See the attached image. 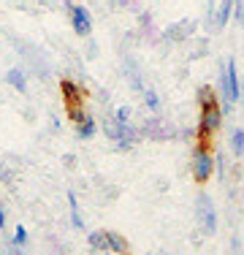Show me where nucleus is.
Here are the masks:
<instances>
[{
	"label": "nucleus",
	"instance_id": "obj_1",
	"mask_svg": "<svg viewBox=\"0 0 244 255\" xmlns=\"http://www.w3.org/2000/svg\"><path fill=\"white\" fill-rule=\"evenodd\" d=\"M195 98H198V106H201L198 128H195V133H198V144H206V147H209L212 136H215L217 128L223 125V106H220V95L215 93V87L204 84V87H198Z\"/></svg>",
	"mask_w": 244,
	"mask_h": 255
},
{
	"label": "nucleus",
	"instance_id": "obj_2",
	"mask_svg": "<svg viewBox=\"0 0 244 255\" xmlns=\"http://www.w3.org/2000/svg\"><path fill=\"white\" fill-rule=\"evenodd\" d=\"M242 98V82H239V71H236V60L228 57V63L223 65V74H220V106L231 109L236 101Z\"/></svg>",
	"mask_w": 244,
	"mask_h": 255
},
{
	"label": "nucleus",
	"instance_id": "obj_3",
	"mask_svg": "<svg viewBox=\"0 0 244 255\" xmlns=\"http://www.w3.org/2000/svg\"><path fill=\"white\" fill-rule=\"evenodd\" d=\"M190 168H193V179L198 182V185H206V182L215 177L217 160H215V155L209 152V147H206V144H195V147H193Z\"/></svg>",
	"mask_w": 244,
	"mask_h": 255
},
{
	"label": "nucleus",
	"instance_id": "obj_4",
	"mask_svg": "<svg viewBox=\"0 0 244 255\" xmlns=\"http://www.w3.org/2000/svg\"><path fill=\"white\" fill-rule=\"evenodd\" d=\"M195 220H198V228H201L204 236H215L217 234V209H215L212 196L204 193V190L195 196Z\"/></svg>",
	"mask_w": 244,
	"mask_h": 255
},
{
	"label": "nucleus",
	"instance_id": "obj_5",
	"mask_svg": "<svg viewBox=\"0 0 244 255\" xmlns=\"http://www.w3.org/2000/svg\"><path fill=\"white\" fill-rule=\"evenodd\" d=\"M65 11H68V22H71L73 33L79 38H90L93 35V14L79 3H65Z\"/></svg>",
	"mask_w": 244,
	"mask_h": 255
},
{
	"label": "nucleus",
	"instance_id": "obj_6",
	"mask_svg": "<svg viewBox=\"0 0 244 255\" xmlns=\"http://www.w3.org/2000/svg\"><path fill=\"white\" fill-rule=\"evenodd\" d=\"M60 95H63L65 112H71V109H84V101H87V93H84L82 84L73 82V79H63V82H60Z\"/></svg>",
	"mask_w": 244,
	"mask_h": 255
},
{
	"label": "nucleus",
	"instance_id": "obj_7",
	"mask_svg": "<svg viewBox=\"0 0 244 255\" xmlns=\"http://www.w3.org/2000/svg\"><path fill=\"white\" fill-rule=\"evenodd\" d=\"M195 33V19H179L174 22V25H168L163 30V41H168V44H182V41L193 38Z\"/></svg>",
	"mask_w": 244,
	"mask_h": 255
},
{
	"label": "nucleus",
	"instance_id": "obj_8",
	"mask_svg": "<svg viewBox=\"0 0 244 255\" xmlns=\"http://www.w3.org/2000/svg\"><path fill=\"white\" fill-rule=\"evenodd\" d=\"M141 136H149V138H171L174 136V130L163 123V120H157V117H152V120H146V123L141 125Z\"/></svg>",
	"mask_w": 244,
	"mask_h": 255
},
{
	"label": "nucleus",
	"instance_id": "obj_9",
	"mask_svg": "<svg viewBox=\"0 0 244 255\" xmlns=\"http://www.w3.org/2000/svg\"><path fill=\"white\" fill-rule=\"evenodd\" d=\"M231 19H234V0H223L215 8V14H212V27L209 30H223Z\"/></svg>",
	"mask_w": 244,
	"mask_h": 255
},
{
	"label": "nucleus",
	"instance_id": "obj_10",
	"mask_svg": "<svg viewBox=\"0 0 244 255\" xmlns=\"http://www.w3.org/2000/svg\"><path fill=\"white\" fill-rule=\"evenodd\" d=\"M106 245H109V253L114 255H130V242L117 231H106Z\"/></svg>",
	"mask_w": 244,
	"mask_h": 255
},
{
	"label": "nucleus",
	"instance_id": "obj_11",
	"mask_svg": "<svg viewBox=\"0 0 244 255\" xmlns=\"http://www.w3.org/2000/svg\"><path fill=\"white\" fill-rule=\"evenodd\" d=\"M73 130H76V136L82 138V141H90V138H95V133L101 130V125H98V120L93 117V114H87V117H84V123H79Z\"/></svg>",
	"mask_w": 244,
	"mask_h": 255
},
{
	"label": "nucleus",
	"instance_id": "obj_12",
	"mask_svg": "<svg viewBox=\"0 0 244 255\" xmlns=\"http://www.w3.org/2000/svg\"><path fill=\"white\" fill-rule=\"evenodd\" d=\"M125 76L130 79V87L133 90H138V93H144V79H141V71H138V65H136V60L133 57H125Z\"/></svg>",
	"mask_w": 244,
	"mask_h": 255
},
{
	"label": "nucleus",
	"instance_id": "obj_13",
	"mask_svg": "<svg viewBox=\"0 0 244 255\" xmlns=\"http://www.w3.org/2000/svg\"><path fill=\"white\" fill-rule=\"evenodd\" d=\"M5 84L14 87L16 93H27V74L22 68H8L5 71Z\"/></svg>",
	"mask_w": 244,
	"mask_h": 255
},
{
	"label": "nucleus",
	"instance_id": "obj_14",
	"mask_svg": "<svg viewBox=\"0 0 244 255\" xmlns=\"http://www.w3.org/2000/svg\"><path fill=\"white\" fill-rule=\"evenodd\" d=\"M87 245L93 247L95 253H109V245H106V231H93V234H87Z\"/></svg>",
	"mask_w": 244,
	"mask_h": 255
},
{
	"label": "nucleus",
	"instance_id": "obj_15",
	"mask_svg": "<svg viewBox=\"0 0 244 255\" xmlns=\"http://www.w3.org/2000/svg\"><path fill=\"white\" fill-rule=\"evenodd\" d=\"M68 206H71V226L76 231L84 228V220H82V212H79V201H76V193L68 190Z\"/></svg>",
	"mask_w": 244,
	"mask_h": 255
},
{
	"label": "nucleus",
	"instance_id": "obj_16",
	"mask_svg": "<svg viewBox=\"0 0 244 255\" xmlns=\"http://www.w3.org/2000/svg\"><path fill=\"white\" fill-rule=\"evenodd\" d=\"M231 152L236 157H244V128H236L231 133Z\"/></svg>",
	"mask_w": 244,
	"mask_h": 255
},
{
	"label": "nucleus",
	"instance_id": "obj_17",
	"mask_svg": "<svg viewBox=\"0 0 244 255\" xmlns=\"http://www.w3.org/2000/svg\"><path fill=\"white\" fill-rule=\"evenodd\" d=\"M144 103H146V109H149V112H155V114L160 112V95H157L152 87L144 90Z\"/></svg>",
	"mask_w": 244,
	"mask_h": 255
},
{
	"label": "nucleus",
	"instance_id": "obj_18",
	"mask_svg": "<svg viewBox=\"0 0 244 255\" xmlns=\"http://www.w3.org/2000/svg\"><path fill=\"white\" fill-rule=\"evenodd\" d=\"M30 242V234H27V228L24 226H16L14 228V236H11V245H16V247H24Z\"/></svg>",
	"mask_w": 244,
	"mask_h": 255
},
{
	"label": "nucleus",
	"instance_id": "obj_19",
	"mask_svg": "<svg viewBox=\"0 0 244 255\" xmlns=\"http://www.w3.org/2000/svg\"><path fill=\"white\" fill-rule=\"evenodd\" d=\"M130 114H133V109H130V106H117V112H114L112 117L117 120L120 125H125V123H130Z\"/></svg>",
	"mask_w": 244,
	"mask_h": 255
},
{
	"label": "nucleus",
	"instance_id": "obj_20",
	"mask_svg": "<svg viewBox=\"0 0 244 255\" xmlns=\"http://www.w3.org/2000/svg\"><path fill=\"white\" fill-rule=\"evenodd\" d=\"M234 19L244 25V0H234Z\"/></svg>",
	"mask_w": 244,
	"mask_h": 255
},
{
	"label": "nucleus",
	"instance_id": "obj_21",
	"mask_svg": "<svg viewBox=\"0 0 244 255\" xmlns=\"http://www.w3.org/2000/svg\"><path fill=\"white\" fill-rule=\"evenodd\" d=\"M3 255H24V247H16V245H11V242H8V247H5Z\"/></svg>",
	"mask_w": 244,
	"mask_h": 255
},
{
	"label": "nucleus",
	"instance_id": "obj_22",
	"mask_svg": "<svg viewBox=\"0 0 244 255\" xmlns=\"http://www.w3.org/2000/svg\"><path fill=\"white\" fill-rule=\"evenodd\" d=\"M63 163H65L68 168H73V166H76V155H65V157H63Z\"/></svg>",
	"mask_w": 244,
	"mask_h": 255
},
{
	"label": "nucleus",
	"instance_id": "obj_23",
	"mask_svg": "<svg viewBox=\"0 0 244 255\" xmlns=\"http://www.w3.org/2000/svg\"><path fill=\"white\" fill-rule=\"evenodd\" d=\"M5 228V209H3V204H0V231Z\"/></svg>",
	"mask_w": 244,
	"mask_h": 255
},
{
	"label": "nucleus",
	"instance_id": "obj_24",
	"mask_svg": "<svg viewBox=\"0 0 244 255\" xmlns=\"http://www.w3.org/2000/svg\"><path fill=\"white\" fill-rule=\"evenodd\" d=\"M242 101H244V84H242Z\"/></svg>",
	"mask_w": 244,
	"mask_h": 255
}]
</instances>
